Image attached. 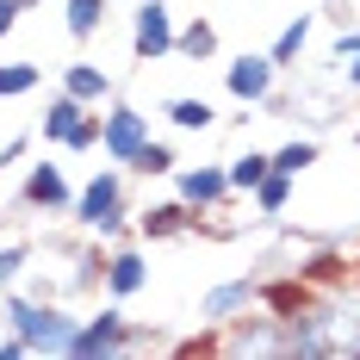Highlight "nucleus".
Listing matches in <instances>:
<instances>
[{"mask_svg": "<svg viewBox=\"0 0 360 360\" xmlns=\"http://www.w3.org/2000/svg\"><path fill=\"white\" fill-rule=\"evenodd\" d=\"M32 6H44V0H19V13H32Z\"/></svg>", "mask_w": 360, "mask_h": 360, "instance_id": "nucleus-34", "label": "nucleus"}, {"mask_svg": "<svg viewBox=\"0 0 360 360\" xmlns=\"http://www.w3.org/2000/svg\"><path fill=\"white\" fill-rule=\"evenodd\" d=\"M249 304H261V280L255 274H236V280H217L205 298H199V323L217 329V323H230V317H243Z\"/></svg>", "mask_w": 360, "mask_h": 360, "instance_id": "nucleus-11", "label": "nucleus"}, {"mask_svg": "<svg viewBox=\"0 0 360 360\" xmlns=\"http://www.w3.org/2000/svg\"><path fill=\"white\" fill-rule=\"evenodd\" d=\"M304 298H311V286H304L298 274H286V280H261V304H267V311H280V317H292Z\"/></svg>", "mask_w": 360, "mask_h": 360, "instance_id": "nucleus-22", "label": "nucleus"}, {"mask_svg": "<svg viewBox=\"0 0 360 360\" xmlns=\"http://www.w3.org/2000/svg\"><path fill=\"white\" fill-rule=\"evenodd\" d=\"M267 155H274V168H280V174H304V168H317V155H323V149H317V137H292V143L267 149Z\"/></svg>", "mask_w": 360, "mask_h": 360, "instance_id": "nucleus-25", "label": "nucleus"}, {"mask_svg": "<svg viewBox=\"0 0 360 360\" xmlns=\"http://www.w3.org/2000/svg\"><path fill=\"white\" fill-rule=\"evenodd\" d=\"M354 149H360V131H354Z\"/></svg>", "mask_w": 360, "mask_h": 360, "instance_id": "nucleus-35", "label": "nucleus"}, {"mask_svg": "<svg viewBox=\"0 0 360 360\" xmlns=\"http://www.w3.org/2000/svg\"><path fill=\"white\" fill-rule=\"evenodd\" d=\"M174 32H180V19L168 13V0H137V13H131V56L143 69L174 56Z\"/></svg>", "mask_w": 360, "mask_h": 360, "instance_id": "nucleus-7", "label": "nucleus"}, {"mask_svg": "<svg viewBox=\"0 0 360 360\" xmlns=\"http://www.w3.org/2000/svg\"><path fill=\"white\" fill-rule=\"evenodd\" d=\"M75 230L81 236H106V243H131V168H94L75 186Z\"/></svg>", "mask_w": 360, "mask_h": 360, "instance_id": "nucleus-2", "label": "nucleus"}, {"mask_svg": "<svg viewBox=\"0 0 360 360\" xmlns=\"http://www.w3.org/2000/svg\"><path fill=\"white\" fill-rule=\"evenodd\" d=\"M329 56H335V63L360 56V25H342V32H335V44H329Z\"/></svg>", "mask_w": 360, "mask_h": 360, "instance_id": "nucleus-29", "label": "nucleus"}, {"mask_svg": "<svg viewBox=\"0 0 360 360\" xmlns=\"http://www.w3.org/2000/svg\"><path fill=\"white\" fill-rule=\"evenodd\" d=\"M149 137H155V131H149V112L143 106H131V100H118V94L100 106V149H106V162L131 168Z\"/></svg>", "mask_w": 360, "mask_h": 360, "instance_id": "nucleus-6", "label": "nucleus"}, {"mask_svg": "<svg viewBox=\"0 0 360 360\" xmlns=\"http://www.w3.org/2000/svg\"><path fill=\"white\" fill-rule=\"evenodd\" d=\"M174 56L180 63H212L217 56V25L212 19H186V25L174 32Z\"/></svg>", "mask_w": 360, "mask_h": 360, "instance_id": "nucleus-17", "label": "nucleus"}, {"mask_svg": "<svg viewBox=\"0 0 360 360\" xmlns=\"http://www.w3.org/2000/svg\"><path fill=\"white\" fill-rule=\"evenodd\" d=\"M63 94H75L81 106H106L112 94H118V81H112L100 63H87V56H75L69 69H63Z\"/></svg>", "mask_w": 360, "mask_h": 360, "instance_id": "nucleus-13", "label": "nucleus"}, {"mask_svg": "<svg viewBox=\"0 0 360 360\" xmlns=\"http://www.w3.org/2000/svg\"><path fill=\"white\" fill-rule=\"evenodd\" d=\"M137 348H155V335L131 323L118 298L100 304L94 317H81L69 335V360H106V354H137Z\"/></svg>", "mask_w": 360, "mask_h": 360, "instance_id": "nucleus-4", "label": "nucleus"}, {"mask_svg": "<svg viewBox=\"0 0 360 360\" xmlns=\"http://www.w3.org/2000/svg\"><path fill=\"white\" fill-rule=\"evenodd\" d=\"M267 168H274V155H267V149H243L236 162H224V174H230V199H249Z\"/></svg>", "mask_w": 360, "mask_h": 360, "instance_id": "nucleus-18", "label": "nucleus"}, {"mask_svg": "<svg viewBox=\"0 0 360 360\" xmlns=\"http://www.w3.org/2000/svg\"><path fill=\"white\" fill-rule=\"evenodd\" d=\"M137 292H149V255L137 249V243H112V255H106V298L131 304Z\"/></svg>", "mask_w": 360, "mask_h": 360, "instance_id": "nucleus-12", "label": "nucleus"}, {"mask_svg": "<svg viewBox=\"0 0 360 360\" xmlns=\"http://www.w3.org/2000/svg\"><path fill=\"white\" fill-rule=\"evenodd\" d=\"M56 149H69V155H87V149H100V106L81 112V118H75V131H69Z\"/></svg>", "mask_w": 360, "mask_h": 360, "instance_id": "nucleus-27", "label": "nucleus"}, {"mask_svg": "<svg viewBox=\"0 0 360 360\" xmlns=\"http://www.w3.org/2000/svg\"><path fill=\"white\" fill-rule=\"evenodd\" d=\"M298 280H304V286H335V280H348V255L317 249L311 261H298Z\"/></svg>", "mask_w": 360, "mask_h": 360, "instance_id": "nucleus-24", "label": "nucleus"}, {"mask_svg": "<svg viewBox=\"0 0 360 360\" xmlns=\"http://www.w3.org/2000/svg\"><path fill=\"white\" fill-rule=\"evenodd\" d=\"M180 168V155H174V143H162V137H149L143 149H137V162H131V174H143V180H168Z\"/></svg>", "mask_w": 360, "mask_h": 360, "instance_id": "nucleus-23", "label": "nucleus"}, {"mask_svg": "<svg viewBox=\"0 0 360 360\" xmlns=\"http://www.w3.org/2000/svg\"><path fill=\"white\" fill-rule=\"evenodd\" d=\"M106 6H112V0H63V25H69L75 44L100 37V25H106Z\"/></svg>", "mask_w": 360, "mask_h": 360, "instance_id": "nucleus-20", "label": "nucleus"}, {"mask_svg": "<svg viewBox=\"0 0 360 360\" xmlns=\"http://www.w3.org/2000/svg\"><path fill=\"white\" fill-rule=\"evenodd\" d=\"M292 186H298V174H280V168H267V174H261V186L249 193V199H255V212H261V217H286Z\"/></svg>", "mask_w": 360, "mask_h": 360, "instance_id": "nucleus-19", "label": "nucleus"}, {"mask_svg": "<svg viewBox=\"0 0 360 360\" xmlns=\"http://www.w3.org/2000/svg\"><path fill=\"white\" fill-rule=\"evenodd\" d=\"M44 87V69L37 63H0V100H25Z\"/></svg>", "mask_w": 360, "mask_h": 360, "instance_id": "nucleus-26", "label": "nucleus"}, {"mask_svg": "<svg viewBox=\"0 0 360 360\" xmlns=\"http://www.w3.org/2000/svg\"><path fill=\"white\" fill-rule=\"evenodd\" d=\"M174 199H186L199 217H212L230 205V174H224V162H199V168H174Z\"/></svg>", "mask_w": 360, "mask_h": 360, "instance_id": "nucleus-10", "label": "nucleus"}, {"mask_svg": "<svg viewBox=\"0 0 360 360\" xmlns=\"http://www.w3.org/2000/svg\"><path fill=\"white\" fill-rule=\"evenodd\" d=\"M0 360H32V348H25V335H13L6 323H0Z\"/></svg>", "mask_w": 360, "mask_h": 360, "instance_id": "nucleus-31", "label": "nucleus"}, {"mask_svg": "<svg viewBox=\"0 0 360 360\" xmlns=\"http://www.w3.org/2000/svg\"><path fill=\"white\" fill-rule=\"evenodd\" d=\"M0 323L13 329V335H25V348L37 354H69V335H75V317L63 298H32V292H19V286H6L0 292Z\"/></svg>", "mask_w": 360, "mask_h": 360, "instance_id": "nucleus-3", "label": "nucleus"}, {"mask_svg": "<svg viewBox=\"0 0 360 360\" xmlns=\"http://www.w3.org/2000/svg\"><path fill=\"white\" fill-rule=\"evenodd\" d=\"M162 118H168L174 131H186V137L217 131V106H212V100H199V94H174V100H162Z\"/></svg>", "mask_w": 360, "mask_h": 360, "instance_id": "nucleus-15", "label": "nucleus"}, {"mask_svg": "<svg viewBox=\"0 0 360 360\" xmlns=\"http://www.w3.org/2000/svg\"><path fill=\"white\" fill-rule=\"evenodd\" d=\"M286 360H360V280L311 286L286 317Z\"/></svg>", "mask_w": 360, "mask_h": 360, "instance_id": "nucleus-1", "label": "nucleus"}, {"mask_svg": "<svg viewBox=\"0 0 360 360\" xmlns=\"http://www.w3.org/2000/svg\"><path fill=\"white\" fill-rule=\"evenodd\" d=\"M212 354H230V360H286V317L267 311V304H249L243 317L217 323Z\"/></svg>", "mask_w": 360, "mask_h": 360, "instance_id": "nucleus-5", "label": "nucleus"}, {"mask_svg": "<svg viewBox=\"0 0 360 360\" xmlns=\"http://www.w3.org/2000/svg\"><path fill=\"white\" fill-rule=\"evenodd\" d=\"M274 87H280V69H274L267 50H243V56H230V69H224V94H230L236 106H267Z\"/></svg>", "mask_w": 360, "mask_h": 360, "instance_id": "nucleus-8", "label": "nucleus"}, {"mask_svg": "<svg viewBox=\"0 0 360 360\" xmlns=\"http://www.w3.org/2000/svg\"><path fill=\"white\" fill-rule=\"evenodd\" d=\"M342 75H348V87L360 94V56H348V69H342Z\"/></svg>", "mask_w": 360, "mask_h": 360, "instance_id": "nucleus-33", "label": "nucleus"}, {"mask_svg": "<svg viewBox=\"0 0 360 360\" xmlns=\"http://www.w3.org/2000/svg\"><path fill=\"white\" fill-rule=\"evenodd\" d=\"M19 205L37 212V217H69V205H75L69 174H63L56 162H32V168H25V186H19Z\"/></svg>", "mask_w": 360, "mask_h": 360, "instance_id": "nucleus-9", "label": "nucleus"}, {"mask_svg": "<svg viewBox=\"0 0 360 360\" xmlns=\"http://www.w3.org/2000/svg\"><path fill=\"white\" fill-rule=\"evenodd\" d=\"M25 261H32V243H0V292H6V286H19Z\"/></svg>", "mask_w": 360, "mask_h": 360, "instance_id": "nucleus-28", "label": "nucleus"}, {"mask_svg": "<svg viewBox=\"0 0 360 360\" xmlns=\"http://www.w3.org/2000/svg\"><path fill=\"white\" fill-rule=\"evenodd\" d=\"M25 155H32V137H6V143H0V174H6V168H19Z\"/></svg>", "mask_w": 360, "mask_h": 360, "instance_id": "nucleus-30", "label": "nucleus"}, {"mask_svg": "<svg viewBox=\"0 0 360 360\" xmlns=\"http://www.w3.org/2000/svg\"><path fill=\"white\" fill-rule=\"evenodd\" d=\"M137 230H143L149 243H162V236H186V230H199V212L186 205V199H162V205H149L137 217Z\"/></svg>", "mask_w": 360, "mask_h": 360, "instance_id": "nucleus-14", "label": "nucleus"}, {"mask_svg": "<svg viewBox=\"0 0 360 360\" xmlns=\"http://www.w3.org/2000/svg\"><path fill=\"white\" fill-rule=\"evenodd\" d=\"M13 25H19V0H0V37H13Z\"/></svg>", "mask_w": 360, "mask_h": 360, "instance_id": "nucleus-32", "label": "nucleus"}, {"mask_svg": "<svg viewBox=\"0 0 360 360\" xmlns=\"http://www.w3.org/2000/svg\"><path fill=\"white\" fill-rule=\"evenodd\" d=\"M81 112H87V106H81L75 94H50V106L37 112V137L56 149V143H63V137L75 131V118H81Z\"/></svg>", "mask_w": 360, "mask_h": 360, "instance_id": "nucleus-16", "label": "nucleus"}, {"mask_svg": "<svg viewBox=\"0 0 360 360\" xmlns=\"http://www.w3.org/2000/svg\"><path fill=\"white\" fill-rule=\"evenodd\" d=\"M304 44H311V13H298V19H286V32L267 44V56H274V69H292L298 56H304Z\"/></svg>", "mask_w": 360, "mask_h": 360, "instance_id": "nucleus-21", "label": "nucleus"}]
</instances>
